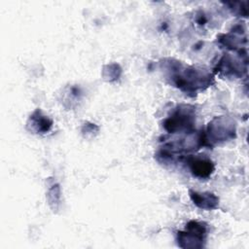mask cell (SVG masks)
Returning a JSON list of instances; mask_svg holds the SVG:
<instances>
[{
	"mask_svg": "<svg viewBox=\"0 0 249 249\" xmlns=\"http://www.w3.org/2000/svg\"><path fill=\"white\" fill-rule=\"evenodd\" d=\"M185 232L178 231V244L183 248L202 247L201 241L206 234V227L198 222L191 221L186 227Z\"/></svg>",
	"mask_w": 249,
	"mask_h": 249,
	"instance_id": "cell-1",
	"label": "cell"
},
{
	"mask_svg": "<svg viewBox=\"0 0 249 249\" xmlns=\"http://www.w3.org/2000/svg\"><path fill=\"white\" fill-rule=\"evenodd\" d=\"M194 112L189 106L179 107L173 114L164 122V128L168 132H177L189 130L193 127Z\"/></svg>",
	"mask_w": 249,
	"mask_h": 249,
	"instance_id": "cell-2",
	"label": "cell"
},
{
	"mask_svg": "<svg viewBox=\"0 0 249 249\" xmlns=\"http://www.w3.org/2000/svg\"><path fill=\"white\" fill-rule=\"evenodd\" d=\"M208 131L211 135L212 141H226L234 136V124L229 123L226 118H219L213 121L208 126Z\"/></svg>",
	"mask_w": 249,
	"mask_h": 249,
	"instance_id": "cell-3",
	"label": "cell"
},
{
	"mask_svg": "<svg viewBox=\"0 0 249 249\" xmlns=\"http://www.w3.org/2000/svg\"><path fill=\"white\" fill-rule=\"evenodd\" d=\"M188 164L192 173L198 178H206L214 170L213 162L207 159L190 157L188 159Z\"/></svg>",
	"mask_w": 249,
	"mask_h": 249,
	"instance_id": "cell-4",
	"label": "cell"
},
{
	"mask_svg": "<svg viewBox=\"0 0 249 249\" xmlns=\"http://www.w3.org/2000/svg\"><path fill=\"white\" fill-rule=\"evenodd\" d=\"M190 196L193 199L194 203L202 209H213L218 205V197L211 193H196L190 192Z\"/></svg>",
	"mask_w": 249,
	"mask_h": 249,
	"instance_id": "cell-5",
	"label": "cell"
},
{
	"mask_svg": "<svg viewBox=\"0 0 249 249\" xmlns=\"http://www.w3.org/2000/svg\"><path fill=\"white\" fill-rule=\"evenodd\" d=\"M30 120H32L33 125L37 126V131L40 132H47L52 126V122L45 116H41L39 111H36L30 118Z\"/></svg>",
	"mask_w": 249,
	"mask_h": 249,
	"instance_id": "cell-6",
	"label": "cell"
}]
</instances>
